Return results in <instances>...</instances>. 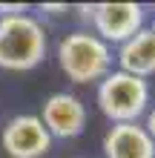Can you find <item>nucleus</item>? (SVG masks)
I'll list each match as a JSON object with an SVG mask.
<instances>
[{
    "label": "nucleus",
    "mask_w": 155,
    "mask_h": 158,
    "mask_svg": "<svg viewBox=\"0 0 155 158\" xmlns=\"http://www.w3.org/2000/svg\"><path fill=\"white\" fill-rule=\"evenodd\" d=\"M149 32H152V38H155V20H152V26H149Z\"/></svg>",
    "instance_id": "11"
},
{
    "label": "nucleus",
    "mask_w": 155,
    "mask_h": 158,
    "mask_svg": "<svg viewBox=\"0 0 155 158\" xmlns=\"http://www.w3.org/2000/svg\"><path fill=\"white\" fill-rule=\"evenodd\" d=\"M43 121V127L49 129L52 141L55 138H78L86 129V104L72 92H55L43 101V112L38 115Z\"/></svg>",
    "instance_id": "6"
},
{
    "label": "nucleus",
    "mask_w": 155,
    "mask_h": 158,
    "mask_svg": "<svg viewBox=\"0 0 155 158\" xmlns=\"http://www.w3.org/2000/svg\"><path fill=\"white\" fill-rule=\"evenodd\" d=\"M40 12H49V15H66L69 6H63V3H43Z\"/></svg>",
    "instance_id": "10"
},
{
    "label": "nucleus",
    "mask_w": 155,
    "mask_h": 158,
    "mask_svg": "<svg viewBox=\"0 0 155 158\" xmlns=\"http://www.w3.org/2000/svg\"><path fill=\"white\" fill-rule=\"evenodd\" d=\"M0 147L9 158H43L52 150V135L38 115L23 112L6 121L0 132Z\"/></svg>",
    "instance_id": "4"
},
{
    "label": "nucleus",
    "mask_w": 155,
    "mask_h": 158,
    "mask_svg": "<svg viewBox=\"0 0 155 158\" xmlns=\"http://www.w3.org/2000/svg\"><path fill=\"white\" fill-rule=\"evenodd\" d=\"M115 60H118V69L126 72V75L144 78V81L155 75V38L149 26H144L138 35H132L126 43L118 46Z\"/></svg>",
    "instance_id": "8"
},
{
    "label": "nucleus",
    "mask_w": 155,
    "mask_h": 158,
    "mask_svg": "<svg viewBox=\"0 0 155 158\" xmlns=\"http://www.w3.org/2000/svg\"><path fill=\"white\" fill-rule=\"evenodd\" d=\"M46 52V29L35 15L23 12L0 17V69L29 72L43 63Z\"/></svg>",
    "instance_id": "1"
},
{
    "label": "nucleus",
    "mask_w": 155,
    "mask_h": 158,
    "mask_svg": "<svg viewBox=\"0 0 155 158\" xmlns=\"http://www.w3.org/2000/svg\"><path fill=\"white\" fill-rule=\"evenodd\" d=\"M149 98H152L149 83L144 78L126 75L121 69H112L98 83L95 92L98 109L109 124H138V118L147 115L149 109Z\"/></svg>",
    "instance_id": "3"
},
{
    "label": "nucleus",
    "mask_w": 155,
    "mask_h": 158,
    "mask_svg": "<svg viewBox=\"0 0 155 158\" xmlns=\"http://www.w3.org/2000/svg\"><path fill=\"white\" fill-rule=\"evenodd\" d=\"M89 23L104 43H126L132 35L144 29V6L141 3H95Z\"/></svg>",
    "instance_id": "5"
},
{
    "label": "nucleus",
    "mask_w": 155,
    "mask_h": 158,
    "mask_svg": "<svg viewBox=\"0 0 155 158\" xmlns=\"http://www.w3.org/2000/svg\"><path fill=\"white\" fill-rule=\"evenodd\" d=\"M144 129H147V135L152 138V144H155V106L147 109V121H144Z\"/></svg>",
    "instance_id": "9"
},
{
    "label": "nucleus",
    "mask_w": 155,
    "mask_h": 158,
    "mask_svg": "<svg viewBox=\"0 0 155 158\" xmlns=\"http://www.w3.org/2000/svg\"><path fill=\"white\" fill-rule=\"evenodd\" d=\"M112 63V46L95 32H69L58 40V66L72 83H101Z\"/></svg>",
    "instance_id": "2"
},
{
    "label": "nucleus",
    "mask_w": 155,
    "mask_h": 158,
    "mask_svg": "<svg viewBox=\"0 0 155 158\" xmlns=\"http://www.w3.org/2000/svg\"><path fill=\"white\" fill-rule=\"evenodd\" d=\"M106 158H155V144L144 124H112L104 135Z\"/></svg>",
    "instance_id": "7"
}]
</instances>
